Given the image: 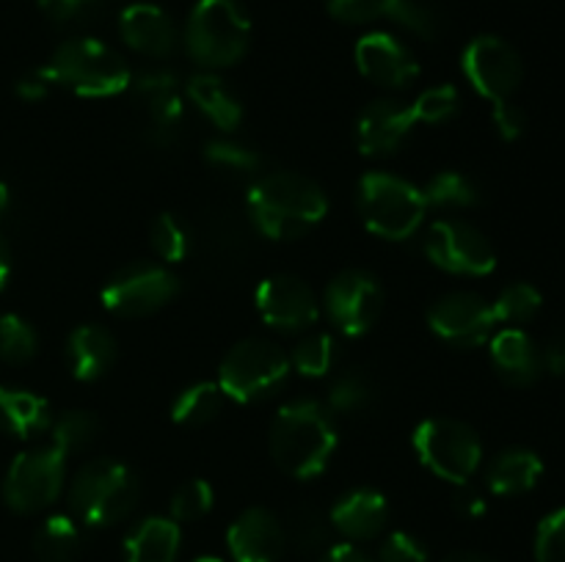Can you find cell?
<instances>
[{
    "label": "cell",
    "mask_w": 565,
    "mask_h": 562,
    "mask_svg": "<svg viewBox=\"0 0 565 562\" xmlns=\"http://www.w3.org/2000/svg\"><path fill=\"white\" fill-rule=\"evenodd\" d=\"M248 218L268 240H296L329 213V198L318 182L296 171L263 174L248 191Z\"/></svg>",
    "instance_id": "6da1fadb"
},
{
    "label": "cell",
    "mask_w": 565,
    "mask_h": 562,
    "mask_svg": "<svg viewBox=\"0 0 565 562\" xmlns=\"http://www.w3.org/2000/svg\"><path fill=\"white\" fill-rule=\"evenodd\" d=\"M337 450L331 413L315 400H296L279 408L270 424V455L276 466L296 479H312L326 472Z\"/></svg>",
    "instance_id": "7a4b0ae2"
},
{
    "label": "cell",
    "mask_w": 565,
    "mask_h": 562,
    "mask_svg": "<svg viewBox=\"0 0 565 562\" xmlns=\"http://www.w3.org/2000/svg\"><path fill=\"white\" fill-rule=\"evenodd\" d=\"M53 86H64L81 97H116L132 83L130 66L114 47L92 36H77L55 47L42 66Z\"/></svg>",
    "instance_id": "3957f363"
},
{
    "label": "cell",
    "mask_w": 565,
    "mask_h": 562,
    "mask_svg": "<svg viewBox=\"0 0 565 562\" xmlns=\"http://www.w3.org/2000/svg\"><path fill=\"white\" fill-rule=\"evenodd\" d=\"M141 499V479L114 457L88 461L75 474L70 488V507L77 521L88 527H114L136 510Z\"/></svg>",
    "instance_id": "277c9868"
},
{
    "label": "cell",
    "mask_w": 565,
    "mask_h": 562,
    "mask_svg": "<svg viewBox=\"0 0 565 562\" xmlns=\"http://www.w3.org/2000/svg\"><path fill=\"white\" fill-rule=\"evenodd\" d=\"M185 47L204 69H226L246 55L252 20L237 0H199L185 25Z\"/></svg>",
    "instance_id": "5b68a950"
},
{
    "label": "cell",
    "mask_w": 565,
    "mask_h": 562,
    "mask_svg": "<svg viewBox=\"0 0 565 562\" xmlns=\"http://www.w3.org/2000/svg\"><path fill=\"white\" fill-rule=\"evenodd\" d=\"M356 204L364 226L384 240L412 237L428 213L423 187L386 171H370L362 176Z\"/></svg>",
    "instance_id": "8992f818"
},
{
    "label": "cell",
    "mask_w": 565,
    "mask_h": 562,
    "mask_svg": "<svg viewBox=\"0 0 565 562\" xmlns=\"http://www.w3.org/2000/svg\"><path fill=\"white\" fill-rule=\"evenodd\" d=\"M290 369V356L276 342L252 336L226 353L218 369V386L226 400L257 402L274 395Z\"/></svg>",
    "instance_id": "52a82bcc"
},
{
    "label": "cell",
    "mask_w": 565,
    "mask_h": 562,
    "mask_svg": "<svg viewBox=\"0 0 565 562\" xmlns=\"http://www.w3.org/2000/svg\"><path fill=\"white\" fill-rule=\"evenodd\" d=\"M414 450L419 461L452 485H467L483 461V444L469 424L458 419L434 417L414 430Z\"/></svg>",
    "instance_id": "ba28073f"
},
{
    "label": "cell",
    "mask_w": 565,
    "mask_h": 562,
    "mask_svg": "<svg viewBox=\"0 0 565 562\" xmlns=\"http://www.w3.org/2000/svg\"><path fill=\"white\" fill-rule=\"evenodd\" d=\"M66 452L55 444L36 446L11 461L3 479V499L17 512H39L53 505L64 490Z\"/></svg>",
    "instance_id": "9c48e42d"
},
{
    "label": "cell",
    "mask_w": 565,
    "mask_h": 562,
    "mask_svg": "<svg viewBox=\"0 0 565 562\" xmlns=\"http://www.w3.org/2000/svg\"><path fill=\"white\" fill-rule=\"evenodd\" d=\"M423 246L430 262L447 273L489 275L497 268V253L489 237L467 220H436L425 231Z\"/></svg>",
    "instance_id": "30bf717a"
},
{
    "label": "cell",
    "mask_w": 565,
    "mask_h": 562,
    "mask_svg": "<svg viewBox=\"0 0 565 562\" xmlns=\"http://www.w3.org/2000/svg\"><path fill=\"white\" fill-rule=\"evenodd\" d=\"M180 292V281L163 264L136 262L114 275L103 290V306L116 317H147Z\"/></svg>",
    "instance_id": "8fae6325"
},
{
    "label": "cell",
    "mask_w": 565,
    "mask_h": 562,
    "mask_svg": "<svg viewBox=\"0 0 565 562\" xmlns=\"http://www.w3.org/2000/svg\"><path fill=\"white\" fill-rule=\"evenodd\" d=\"M461 66L475 91L494 105L511 99L524 80L522 55L516 53L513 44L500 36H491V33L475 36L467 44Z\"/></svg>",
    "instance_id": "7c38bea8"
},
{
    "label": "cell",
    "mask_w": 565,
    "mask_h": 562,
    "mask_svg": "<svg viewBox=\"0 0 565 562\" xmlns=\"http://www.w3.org/2000/svg\"><path fill=\"white\" fill-rule=\"evenodd\" d=\"M384 290L379 279L364 270H342L326 287V312L345 336H362L379 323Z\"/></svg>",
    "instance_id": "4fadbf2b"
},
{
    "label": "cell",
    "mask_w": 565,
    "mask_h": 562,
    "mask_svg": "<svg viewBox=\"0 0 565 562\" xmlns=\"http://www.w3.org/2000/svg\"><path fill=\"white\" fill-rule=\"evenodd\" d=\"M428 325L439 339L456 347H478L494 334V309L475 292H452L436 301L428 312Z\"/></svg>",
    "instance_id": "5bb4252c"
},
{
    "label": "cell",
    "mask_w": 565,
    "mask_h": 562,
    "mask_svg": "<svg viewBox=\"0 0 565 562\" xmlns=\"http://www.w3.org/2000/svg\"><path fill=\"white\" fill-rule=\"evenodd\" d=\"M331 17L348 25H367L375 20H392L423 39H436L445 28V17L425 0H326Z\"/></svg>",
    "instance_id": "9a60e30c"
},
{
    "label": "cell",
    "mask_w": 565,
    "mask_h": 562,
    "mask_svg": "<svg viewBox=\"0 0 565 562\" xmlns=\"http://www.w3.org/2000/svg\"><path fill=\"white\" fill-rule=\"evenodd\" d=\"M257 312L274 328L296 334V331H309L318 323L320 303L307 281L290 273H279L259 284Z\"/></svg>",
    "instance_id": "2e32d148"
},
{
    "label": "cell",
    "mask_w": 565,
    "mask_h": 562,
    "mask_svg": "<svg viewBox=\"0 0 565 562\" xmlns=\"http://www.w3.org/2000/svg\"><path fill=\"white\" fill-rule=\"evenodd\" d=\"M136 97L143 105L152 127V141L160 147H169L177 141L185 121V105H182V88L174 72L149 69L138 77Z\"/></svg>",
    "instance_id": "e0dca14e"
},
{
    "label": "cell",
    "mask_w": 565,
    "mask_h": 562,
    "mask_svg": "<svg viewBox=\"0 0 565 562\" xmlns=\"http://www.w3.org/2000/svg\"><path fill=\"white\" fill-rule=\"evenodd\" d=\"M356 66L367 80L384 88H406L419 75V64L412 50L384 31H373L359 39Z\"/></svg>",
    "instance_id": "ac0fdd59"
},
{
    "label": "cell",
    "mask_w": 565,
    "mask_h": 562,
    "mask_svg": "<svg viewBox=\"0 0 565 562\" xmlns=\"http://www.w3.org/2000/svg\"><path fill=\"white\" fill-rule=\"evenodd\" d=\"M414 125L417 119H414L412 105H403L397 99H375L359 116V152L367 158H390L412 136Z\"/></svg>",
    "instance_id": "d6986e66"
},
{
    "label": "cell",
    "mask_w": 565,
    "mask_h": 562,
    "mask_svg": "<svg viewBox=\"0 0 565 562\" xmlns=\"http://www.w3.org/2000/svg\"><path fill=\"white\" fill-rule=\"evenodd\" d=\"M226 545L235 562H279L285 554V527L265 507H248L232 521Z\"/></svg>",
    "instance_id": "ffe728a7"
},
{
    "label": "cell",
    "mask_w": 565,
    "mask_h": 562,
    "mask_svg": "<svg viewBox=\"0 0 565 562\" xmlns=\"http://www.w3.org/2000/svg\"><path fill=\"white\" fill-rule=\"evenodd\" d=\"M119 33L136 53L149 58H169L180 44V28L154 3H132L121 11Z\"/></svg>",
    "instance_id": "44dd1931"
},
{
    "label": "cell",
    "mask_w": 565,
    "mask_h": 562,
    "mask_svg": "<svg viewBox=\"0 0 565 562\" xmlns=\"http://www.w3.org/2000/svg\"><path fill=\"white\" fill-rule=\"evenodd\" d=\"M329 521L348 540H370L384 532L390 521V505L379 490L353 488L334 501Z\"/></svg>",
    "instance_id": "7402d4cb"
},
{
    "label": "cell",
    "mask_w": 565,
    "mask_h": 562,
    "mask_svg": "<svg viewBox=\"0 0 565 562\" xmlns=\"http://www.w3.org/2000/svg\"><path fill=\"white\" fill-rule=\"evenodd\" d=\"M491 361L497 372L513 386H530L544 372V356L533 336L522 328H502L491 336Z\"/></svg>",
    "instance_id": "603a6c76"
},
{
    "label": "cell",
    "mask_w": 565,
    "mask_h": 562,
    "mask_svg": "<svg viewBox=\"0 0 565 562\" xmlns=\"http://www.w3.org/2000/svg\"><path fill=\"white\" fill-rule=\"evenodd\" d=\"M66 356H70L72 375L77 380H99L116 361V339L103 325H81L72 331L66 342Z\"/></svg>",
    "instance_id": "cb8c5ba5"
},
{
    "label": "cell",
    "mask_w": 565,
    "mask_h": 562,
    "mask_svg": "<svg viewBox=\"0 0 565 562\" xmlns=\"http://www.w3.org/2000/svg\"><path fill=\"white\" fill-rule=\"evenodd\" d=\"M180 523L174 518L152 516L132 527L125 540L127 562H177L180 554Z\"/></svg>",
    "instance_id": "d4e9b609"
},
{
    "label": "cell",
    "mask_w": 565,
    "mask_h": 562,
    "mask_svg": "<svg viewBox=\"0 0 565 562\" xmlns=\"http://www.w3.org/2000/svg\"><path fill=\"white\" fill-rule=\"evenodd\" d=\"M53 424L47 400L25 389L0 386V433L14 439H33Z\"/></svg>",
    "instance_id": "484cf974"
},
{
    "label": "cell",
    "mask_w": 565,
    "mask_h": 562,
    "mask_svg": "<svg viewBox=\"0 0 565 562\" xmlns=\"http://www.w3.org/2000/svg\"><path fill=\"white\" fill-rule=\"evenodd\" d=\"M191 102L213 121L218 130L232 132L243 121V105L215 72H199L185 86Z\"/></svg>",
    "instance_id": "4316f807"
},
{
    "label": "cell",
    "mask_w": 565,
    "mask_h": 562,
    "mask_svg": "<svg viewBox=\"0 0 565 562\" xmlns=\"http://www.w3.org/2000/svg\"><path fill=\"white\" fill-rule=\"evenodd\" d=\"M541 474H544L541 457L533 450L513 446V450L500 452L494 457V463L486 472V485L497 496H519L533 490L539 485Z\"/></svg>",
    "instance_id": "83f0119b"
},
{
    "label": "cell",
    "mask_w": 565,
    "mask_h": 562,
    "mask_svg": "<svg viewBox=\"0 0 565 562\" xmlns=\"http://www.w3.org/2000/svg\"><path fill=\"white\" fill-rule=\"evenodd\" d=\"M204 262L213 268V273H232L241 268L246 259V231L241 220L232 218V213H213L202 231Z\"/></svg>",
    "instance_id": "f1b7e54d"
},
{
    "label": "cell",
    "mask_w": 565,
    "mask_h": 562,
    "mask_svg": "<svg viewBox=\"0 0 565 562\" xmlns=\"http://www.w3.org/2000/svg\"><path fill=\"white\" fill-rule=\"evenodd\" d=\"M226 395L215 380H199L177 395L171 402V419L182 428H204L224 411Z\"/></svg>",
    "instance_id": "f546056e"
},
{
    "label": "cell",
    "mask_w": 565,
    "mask_h": 562,
    "mask_svg": "<svg viewBox=\"0 0 565 562\" xmlns=\"http://www.w3.org/2000/svg\"><path fill=\"white\" fill-rule=\"evenodd\" d=\"M83 545L81 527L72 516H50L33 534V551L42 562H72Z\"/></svg>",
    "instance_id": "4dcf8cb0"
},
{
    "label": "cell",
    "mask_w": 565,
    "mask_h": 562,
    "mask_svg": "<svg viewBox=\"0 0 565 562\" xmlns=\"http://www.w3.org/2000/svg\"><path fill=\"white\" fill-rule=\"evenodd\" d=\"M329 523L312 505H298L287 512L285 540L303 556H318L329 549Z\"/></svg>",
    "instance_id": "1f68e13d"
},
{
    "label": "cell",
    "mask_w": 565,
    "mask_h": 562,
    "mask_svg": "<svg viewBox=\"0 0 565 562\" xmlns=\"http://www.w3.org/2000/svg\"><path fill=\"white\" fill-rule=\"evenodd\" d=\"M423 196L428 207L439 209H469L480 204V191L467 174L458 171H441L428 185L423 187Z\"/></svg>",
    "instance_id": "d6a6232c"
},
{
    "label": "cell",
    "mask_w": 565,
    "mask_h": 562,
    "mask_svg": "<svg viewBox=\"0 0 565 562\" xmlns=\"http://www.w3.org/2000/svg\"><path fill=\"white\" fill-rule=\"evenodd\" d=\"M97 430L99 419L92 411L75 408V411H66L64 417H58L50 424V444H55L61 452L72 455V452L86 450L94 441V435H97Z\"/></svg>",
    "instance_id": "836d02e7"
},
{
    "label": "cell",
    "mask_w": 565,
    "mask_h": 562,
    "mask_svg": "<svg viewBox=\"0 0 565 562\" xmlns=\"http://www.w3.org/2000/svg\"><path fill=\"white\" fill-rule=\"evenodd\" d=\"M541 303H544V298H541V292L533 284L516 281V284L505 287L500 292V298L491 303V309H494L497 323H505L511 328H516V325L527 323V320H533L539 314Z\"/></svg>",
    "instance_id": "e575fe53"
},
{
    "label": "cell",
    "mask_w": 565,
    "mask_h": 562,
    "mask_svg": "<svg viewBox=\"0 0 565 562\" xmlns=\"http://www.w3.org/2000/svg\"><path fill=\"white\" fill-rule=\"evenodd\" d=\"M337 358V345L329 334H309L292 347L290 367L303 378H323L331 372Z\"/></svg>",
    "instance_id": "d590c367"
},
{
    "label": "cell",
    "mask_w": 565,
    "mask_h": 562,
    "mask_svg": "<svg viewBox=\"0 0 565 562\" xmlns=\"http://www.w3.org/2000/svg\"><path fill=\"white\" fill-rule=\"evenodd\" d=\"M152 246L163 262H182L193 251L191 229L174 213H160L152 220Z\"/></svg>",
    "instance_id": "8d00e7d4"
},
{
    "label": "cell",
    "mask_w": 565,
    "mask_h": 562,
    "mask_svg": "<svg viewBox=\"0 0 565 562\" xmlns=\"http://www.w3.org/2000/svg\"><path fill=\"white\" fill-rule=\"evenodd\" d=\"M39 336L28 320L20 314H3L0 317V361L25 364L36 356Z\"/></svg>",
    "instance_id": "74e56055"
},
{
    "label": "cell",
    "mask_w": 565,
    "mask_h": 562,
    "mask_svg": "<svg viewBox=\"0 0 565 562\" xmlns=\"http://www.w3.org/2000/svg\"><path fill=\"white\" fill-rule=\"evenodd\" d=\"M373 383H370V378L364 372H345L337 378V383L331 386L329 391V411L334 413H342V417H348V413H362L364 408L373 406Z\"/></svg>",
    "instance_id": "f35d334b"
},
{
    "label": "cell",
    "mask_w": 565,
    "mask_h": 562,
    "mask_svg": "<svg viewBox=\"0 0 565 562\" xmlns=\"http://www.w3.org/2000/svg\"><path fill=\"white\" fill-rule=\"evenodd\" d=\"M204 160L213 169L232 176H254L259 171V165H263V158L254 149L235 141H210L204 147Z\"/></svg>",
    "instance_id": "ab89813d"
},
{
    "label": "cell",
    "mask_w": 565,
    "mask_h": 562,
    "mask_svg": "<svg viewBox=\"0 0 565 562\" xmlns=\"http://www.w3.org/2000/svg\"><path fill=\"white\" fill-rule=\"evenodd\" d=\"M458 108H461V94L450 83L425 88L412 102L417 125H441V121H450L458 114Z\"/></svg>",
    "instance_id": "60d3db41"
},
{
    "label": "cell",
    "mask_w": 565,
    "mask_h": 562,
    "mask_svg": "<svg viewBox=\"0 0 565 562\" xmlns=\"http://www.w3.org/2000/svg\"><path fill=\"white\" fill-rule=\"evenodd\" d=\"M213 501H215V494H213V485H210L207 479H188V483L180 485L177 494L171 496V505H169L171 518H174L177 523L199 521V518L207 516Z\"/></svg>",
    "instance_id": "b9f144b4"
},
{
    "label": "cell",
    "mask_w": 565,
    "mask_h": 562,
    "mask_svg": "<svg viewBox=\"0 0 565 562\" xmlns=\"http://www.w3.org/2000/svg\"><path fill=\"white\" fill-rule=\"evenodd\" d=\"M535 560L565 562V507L552 510L535 529Z\"/></svg>",
    "instance_id": "7bdbcfd3"
},
{
    "label": "cell",
    "mask_w": 565,
    "mask_h": 562,
    "mask_svg": "<svg viewBox=\"0 0 565 562\" xmlns=\"http://www.w3.org/2000/svg\"><path fill=\"white\" fill-rule=\"evenodd\" d=\"M105 3L108 0H39V9L55 25H77L94 20Z\"/></svg>",
    "instance_id": "ee69618b"
},
{
    "label": "cell",
    "mask_w": 565,
    "mask_h": 562,
    "mask_svg": "<svg viewBox=\"0 0 565 562\" xmlns=\"http://www.w3.org/2000/svg\"><path fill=\"white\" fill-rule=\"evenodd\" d=\"M379 560L381 562H428V549H425L414 534L397 529V532H390L384 538V543H381L379 549Z\"/></svg>",
    "instance_id": "f6af8a7d"
},
{
    "label": "cell",
    "mask_w": 565,
    "mask_h": 562,
    "mask_svg": "<svg viewBox=\"0 0 565 562\" xmlns=\"http://www.w3.org/2000/svg\"><path fill=\"white\" fill-rule=\"evenodd\" d=\"M494 127L502 136V141H519L527 130V114L519 108L516 102L505 99V102L494 105Z\"/></svg>",
    "instance_id": "bcb514c9"
},
{
    "label": "cell",
    "mask_w": 565,
    "mask_h": 562,
    "mask_svg": "<svg viewBox=\"0 0 565 562\" xmlns=\"http://www.w3.org/2000/svg\"><path fill=\"white\" fill-rule=\"evenodd\" d=\"M50 88H53V80L44 75V69H33V72H28L25 77H20V80H17V94H20L22 99H28V102L44 99L50 94Z\"/></svg>",
    "instance_id": "7dc6e473"
},
{
    "label": "cell",
    "mask_w": 565,
    "mask_h": 562,
    "mask_svg": "<svg viewBox=\"0 0 565 562\" xmlns=\"http://www.w3.org/2000/svg\"><path fill=\"white\" fill-rule=\"evenodd\" d=\"M456 510L467 518H480L486 512V499L469 485H458L456 494Z\"/></svg>",
    "instance_id": "c3c4849f"
},
{
    "label": "cell",
    "mask_w": 565,
    "mask_h": 562,
    "mask_svg": "<svg viewBox=\"0 0 565 562\" xmlns=\"http://www.w3.org/2000/svg\"><path fill=\"white\" fill-rule=\"evenodd\" d=\"M541 356H544V369H550L555 375H565V328L552 336L550 345H546V350Z\"/></svg>",
    "instance_id": "681fc988"
},
{
    "label": "cell",
    "mask_w": 565,
    "mask_h": 562,
    "mask_svg": "<svg viewBox=\"0 0 565 562\" xmlns=\"http://www.w3.org/2000/svg\"><path fill=\"white\" fill-rule=\"evenodd\" d=\"M320 562H373L356 543H334L320 554Z\"/></svg>",
    "instance_id": "f907efd6"
},
{
    "label": "cell",
    "mask_w": 565,
    "mask_h": 562,
    "mask_svg": "<svg viewBox=\"0 0 565 562\" xmlns=\"http://www.w3.org/2000/svg\"><path fill=\"white\" fill-rule=\"evenodd\" d=\"M9 273H11V253H9V246H6V240L0 237V290H3L6 281H9Z\"/></svg>",
    "instance_id": "816d5d0a"
},
{
    "label": "cell",
    "mask_w": 565,
    "mask_h": 562,
    "mask_svg": "<svg viewBox=\"0 0 565 562\" xmlns=\"http://www.w3.org/2000/svg\"><path fill=\"white\" fill-rule=\"evenodd\" d=\"M445 562H494V560L486 554H478V551H458V554L447 556Z\"/></svg>",
    "instance_id": "f5cc1de1"
},
{
    "label": "cell",
    "mask_w": 565,
    "mask_h": 562,
    "mask_svg": "<svg viewBox=\"0 0 565 562\" xmlns=\"http://www.w3.org/2000/svg\"><path fill=\"white\" fill-rule=\"evenodd\" d=\"M9 202H11V196H9V187H6L3 182H0V215H3L6 209H9Z\"/></svg>",
    "instance_id": "db71d44e"
},
{
    "label": "cell",
    "mask_w": 565,
    "mask_h": 562,
    "mask_svg": "<svg viewBox=\"0 0 565 562\" xmlns=\"http://www.w3.org/2000/svg\"><path fill=\"white\" fill-rule=\"evenodd\" d=\"M193 562H224V560H218V556H199V560Z\"/></svg>",
    "instance_id": "11a10c76"
}]
</instances>
